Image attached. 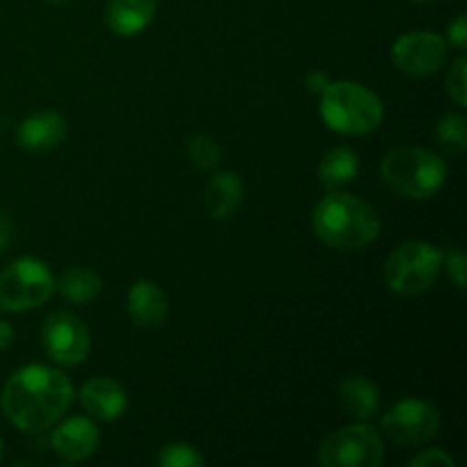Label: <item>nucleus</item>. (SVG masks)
Listing matches in <instances>:
<instances>
[{
  "instance_id": "f257e3e1",
  "label": "nucleus",
  "mask_w": 467,
  "mask_h": 467,
  "mask_svg": "<svg viewBox=\"0 0 467 467\" xmlns=\"http://www.w3.org/2000/svg\"><path fill=\"white\" fill-rule=\"evenodd\" d=\"M73 404V386L59 369L27 365L5 383L0 406L21 431H44L53 427Z\"/></svg>"
},
{
  "instance_id": "f03ea898",
  "label": "nucleus",
  "mask_w": 467,
  "mask_h": 467,
  "mask_svg": "<svg viewBox=\"0 0 467 467\" xmlns=\"http://www.w3.org/2000/svg\"><path fill=\"white\" fill-rule=\"evenodd\" d=\"M313 231L327 246L356 251L381 235V217L368 201L333 190L315 205Z\"/></svg>"
},
{
  "instance_id": "7ed1b4c3",
  "label": "nucleus",
  "mask_w": 467,
  "mask_h": 467,
  "mask_svg": "<svg viewBox=\"0 0 467 467\" xmlns=\"http://www.w3.org/2000/svg\"><path fill=\"white\" fill-rule=\"evenodd\" d=\"M324 123L340 135H368L383 121L381 99L368 87L351 80L328 82L319 105Z\"/></svg>"
},
{
  "instance_id": "20e7f679",
  "label": "nucleus",
  "mask_w": 467,
  "mask_h": 467,
  "mask_svg": "<svg viewBox=\"0 0 467 467\" xmlns=\"http://www.w3.org/2000/svg\"><path fill=\"white\" fill-rule=\"evenodd\" d=\"M381 178L395 194L404 199H431L447 178V164L441 155L420 146L395 149L383 158Z\"/></svg>"
},
{
  "instance_id": "39448f33",
  "label": "nucleus",
  "mask_w": 467,
  "mask_h": 467,
  "mask_svg": "<svg viewBox=\"0 0 467 467\" xmlns=\"http://www.w3.org/2000/svg\"><path fill=\"white\" fill-rule=\"evenodd\" d=\"M442 267V254L427 242H406L392 251L383 267L388 287L401 296L427 292Z\"/></svg>"
},
{
  "instance_id": "423d86ee",
  "label": "nucleus",
  "mask_w": 467,
  "mask_h": 467,
  "mask_svg": "<svg viewBox=\"0 0 467 467\" xmlns=\"http://www.w3.org/2000/svg\"><path fill=\"white\" fill-rule=\"evenodd\" d=\"M53 292V272L36 258H21L0 272V310L5 313H26L39 308Z\"/></svg>"
},
{
  "instance_id": "0eeeda50",
  "label": "nucleus",
  "mask_w": 467,
  "mask_h": 467,
  "mask_svg": "<svg viewBox=\"0 0 467 467\" xmlns=\"http://www.w3.org/2000/svg\"><path fill=\"white\" fill-rule=\"evenodd\" d=\"M386 459V447L377 429L351 424L322 442L317 463L322 467H379Z\"/></svg>"
},
{
  "instance_id": "6e6552de",
  "label": "nucleus",
  "mask_w": 467,
  "mask_h": 467,
  "mask_svg": "<svg viewBox=\"0 0 467 467\" xmlns=\"http://www.w3.org/2000/svg\"><path fill=\"white\" fill-rule=\"evenodd\" d=\"M381 429L401 447L429 442L441 429V415L422 400H404L392 406L381 420Z\"/></svg>"
},
{
  "instance_id": "1a4fd4ad",
  "label": "nucleus",
  "mask_w": 467,
  "mask_h": 467,
  "mask_svg": "<svg viewBox=\"0 0 467 467\" xmlns=\"http://www.w3.org/2000/svg\"><path fill=\"white\" fill-rule=\"evenodd\" d=\"M41 345L57 365H80L89 356V331L71 313H53L41 328Z\"/></svg>"
},
{
  "instance_id": "9d476101",
  "label": "nucleus",
  "mask_w": 467,
  "mask_h": 467,
  "mask_svg": "<svg viewBox=\"0 0 467 467\" xmlns=\"http://www.w3.org/2000/svg\"><path fill=\"white\" fill-rule=\"evenodd\" d=\"M392 62L406 76H431L447 62V39L436 32H409L392 46Z\"/></svg>"
},
{
  "instance_id": "9b49d317",
  "label": "nucleus",
  "mask_w": 467,
  "mask_h": 467,
  "mask_svg": "<svg viewBox=\"0 0 467 467\" xmlns=\"http://www.w3.org/2000/svg\"><path fill=\"white\" fill-rule=\"evenodd\" d=\"M99 429L87 418L67 420V422L55 429L53 438H50L55 454L67 461V463H80V461L89 459L99 450Z\"/></svg>"
},
{
  "instance_id": "f8f14e48",
  "label": "nucleus",
  "mask_w": 467,
  "mask_h": 467,
  "mask_svg": "<svg viewBox=\"0 0 467 467\" xmlns=\"http://www.w3.org/2000/svg\"><path fill=\"white\" fill-rule=\"evenodd\" d=\"M80 401L87 413L103 422H112L126 413L128 395L121 383L108 377H94L82 386Z\"/></svg>"
},
{
  "instance_id": "ddd939ff",
  "label": "nucleus",
  "mask_w": 467,
  "mask_h": 467,
  "mask_svg": "<svg viewBox=\"0 0 467 467\" xmlns=\"http://www.w3.org/2000/svg\"><path fill=\"white\" fill-rule=\"evenodd\" d=\"M64 132H67V123H64L62 114L53 112V109H44L32 117L23 119L18 126V144L26 150H50L62 141Z\"/></svg>"
},
{
  "instance_id": "4468645a",
  "label": "nucleus",
  "mask_w": 467,
  "mask_h": 467,
  "mask_svg": "<svg viewBox=\"0 0 467 467\" xmlns=\"http://www.w3.org/2000/svg\"><path fill=\"white\" fill-rule=\"evenodd\" d=\"M128 310L140 327H160L169 315L167 295L153 281H137L128 292Z\"/></svg>"
},
{
  "instance_id": "2eb2a0df",
  "label": "nucleus",
  "mask_w": 467,
  "mask_h": 467,
  "mask_svg": "<svg viewBox=\"0 0 467 467\" xmlns=\"http://www.w3.org/2000/svg\"><path fill=\"white\" fill-rule=\"evenodd\" d=\"M244 199V187L237 173L222 171L213 176L205 185L203 203L213 219H228L237 213Z\"/></svg>"
},
{
  "instance_id": "dca6fc26",
  "label": "nucleus",
  "mask_w": 467,
  "mask_h": 467,
  "mask_svg": "<svg viewBox=\"0 0 467 467\" xmlns=\"http://www.w3.org/2000/svg\"><path fill=\"white\" fill-rule=\"evenodd\" d=\"M158 0H109L108 23L117 35L135 36L153 23Z\"/></svg>"
},
{
  "instance_id": "f3484780",
  "label": "nucleus",
  "mask_w": 467,
  "mask_h": 467,
  "mask_svg": "<svg viewBox=\"0 0 467 467\" xmlns=\"http://www.w3.org/2000/svg\"><path fill=\"white\" fill-rule=\"evenodd\" d=\"M337 397H340L345 413L358 420V422L374 418L379 413V404H381L379 401V388L369 379L356 377V374H351L340 383Z\"/></svg>"
},
{
  "instance_id": "a211bd4d",
  "label": "nucleus",
  "mask_w": 467,
  "mask_h": 467,
  "mask_svg": "<svg viewBox=\"0 0 467 467\" xmlns=\"http://www.w3.org/2000/svg\"><path fill=\"white\" fill-rule=\"evenodd\" d=\"M360 169V160L354 149L349 146H337V149L328 150L319 162V181L328 190H340V187L349 185L356 178Z\"/></svg>"
},
{
  "instance_id": "6ab92c4d",
  "label": "nucleus",
  "mask_w": 467,
  "mask_h": 467,
  "mask_svg": "<svg viewBox=\"0 0 467 467\" xmlns=\"http://www.w3.org/2000/svg\"><path fill=\"white\" fill-rule=\"evenodd\" d=\"M55 290L73 304L87 306L100 295V278L89 267H78L76 265V267L64 269L62 276L55 281Z\"/></svg>"
},
{
  "instance_id": "aec40b11",
  "label": "nucleus",
  "mask_w": 467,
  "mask_h": 467,
  "mask_svg": "<svg viewBox=\"0 0 467 467\" xmlns=\"http://www.w3.org/2000/svg\"><path fill=\"white\" fill-rule=\"evenodd\" d=\"M438 144L450 158H461L467 146L465 119L461 114H445L436 128Z\"/></svg>"
},
{
  "instance_id": "412c9836",
  "label": "nucleus",
  "mask_w": 467,
  "mask_h": 467,
  "mask_svg": "<svg viewBox=\"0 0 467 467\" xmlns=\"http://www.w3.org/2000/svg\"><path fill=\"white\" fill-rule=\"evenodd\" d=\"M187 155L192 162L203 171H210L219 164L222 160V149H219L217 140L210 135H192L187 140Z\"/></svg>"
},
{
  "instance_id": "4be33fe9",
  "label": "nucleus",
  "mask_w": 467,
  "mask_h": 467,
  "mask_svg": "<svg viewBox=\"0 0 467 467\" xmlns=\"http://www.w3.org/2000/svg\"><path fill=\"white\" fill-rule=\"evenodd\" d=\"M158 465L162 467H203L205 459L199 450L185 442H171L164 445L158 454Z\"/></svg>"
},
{
  "instance_id": "5701e85b",
  "label": "nucleus",
  "mask_w": 467,
  "mask_h": 467,
  "mask_svg": "<svg viewBox=\"0 0 467 467\" xmlns=\"http://www.w3.org/2000/svg\"><path fill=\"white\" fill-rule=\"evenodd\" d=\"M465 67H467V59L465 57H459L454 64H451L450 76H447V91H450V96L459 105H467Z\"/></svg>"
},
{
  "instance_id": "b1692460",
  "label": "nucleus",
  "mask_w": 467,
  "mask_h": 467,
  "mask_svg": "<svg viewBox=\"0 0 467 467\" xmlns=\"http://www.w3.org/2000/svg\"><path fill=\"white\" fill-rule=\"evenodd\" d=\"M442 265H445L447 274L454 281L459 290H465V255L459 249H450L442 255Z\"/></svg>"
},
{
  "instance_id": "393cba45",
  "label": "nucleus",
  "mask_w": 467,
  "mask_h": 467,
  "mask_svg": "<svg viewBox=\"0 0 467 467\" xmlns=\"http://www.w3.org/2000/svg\"><path fill=\"white\" fill-rule=\"evenodd\" d=\"M410 467H454V461L442 450H424L409 461Z\"/></svg>"
},
{
  "instance_id": "a878e982",
  "label": "nucleus",
  "mask_w": 467,
  "mask_h": 467,
  "mask_svg": "<svg viewBox=\"0 0 467 467\" xmlns=\"http://www.w3.org/2000/svg\"><path fill=\"white\" fill-rule=\"evenodd\" d=\"M450 44L456 46L459 50L465 48L467 44V18L461 14L454 23L450 26Z\"/></svg>"
},
{
  "instance_id": "bb28decb",
  "label": "nucleus",
  "mask_w": 467,
  "mask_h": 467,
  "mask_svg": "<svg viewBox=\"0 0 467 467\" xmlns=\"http://www.w3.org/2000/svg\"><path fill=\"white\" fill-rule=\"evenodd\" d=\"M327 85H328L327 73L315 71L308 76V87H310V91H315V94H322V91L327 89Z\"/></svg>"
},
{
  "instance_id": "cd10ccee",
  "label": "nucleus",
  "mask_w": 467,
  "mask_h": 467,
  "mask_svg": "<svg viewBox=\"0 0 467 467\" xmlns=\"http://www.w3.org/2000/svg\"><path fill=\"white\" fill-rule=\"evenodd\" d=\"M9 237H12V226H9L7 219H5L3 214H0V254H3V251L7 249Z\"/></svg>"
},
{
  "instance_id": "c85d7f7f",
  "label": "nucleus",
  "mask_w": 467,
  "mask_h": 467,
  "mask_svg": "<svg viewBox=\"0 0 467 467\" xmlns=\"http://www.w3.org/2000/svg\"><path fill=\"white\" fill-rule=\"evenodd\" d=\"M14 342V328L7 322H0V351L7 349Z\"/></svg>"
},
{
  "instance_id": "c756f323",
  "label": "nucleus",
  "mask_w": 467,
  "mask_h": 467,
  "mask_svg": "<svg viewBox=\"0 0 467 467\" xmlns=\"http://www.w3.org/2000/svg\"><path fill=\"white\" fill-rule=\"evenodd\" d=\"M415 3H436V0H415Z\"/></svg>"
},
{
  "instance_id": "7c9ffc66",
  "label": "nucleus",
  "mask_w": 467,
  "mask_h": 467,
  "mask_svg": "<svg viewBox=\"0 0 467 467\" xmlns=\"http://www.w3.org/2000/svg\"><path fill=\"white\" fill-rule=\"evenodd\" d=\"M0 459H3V441H0Z\"/></svg>"
}]
</instances>
